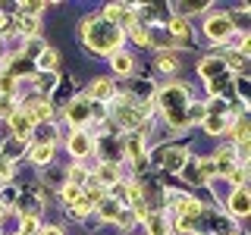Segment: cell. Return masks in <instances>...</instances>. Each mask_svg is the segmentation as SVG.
<instances>
[{"instance_id": "obj_24", "label": "cell", "mask_w": 251, "mask_h": 235, "mask_svg": "<svg viewBox=\"0 0 251 235\" xmlns=\"http://www.w3.org/2000/svg\"><path fill=\"white\" fill-rule=\"evenodd\" d=\"M132 38H135L141 47H148V31L141 28V25H132Z\"/></svg>"}, {"instance_id": "obj_3", "label": "cell", "mask_w": 251, "mask_h": 235, "mask_svg": "<svg viewBox=\"0 0 251 235\" xmlns=\"http://www.w3.org/2000/svg\"><path fill=\"white\" fill-rule=\"evenodd\" d=\"M204 31H207V38H214V41H223V38L232 31V19L229 16H210Z\"/></svg>"}, {"instance_id": "obj_10", "label": "cell", "mask_w": 251, "mask_h": 235, "mask_svg": "<svg viewBox=\"0 0 251 235\" xmlns=\"http://www.w3.org/2000/svg\"><path fill=\"white\" fill-rule=\"evenodd\" d=\"M69 151H73L75 157H85V154L91 151V138L85 135V132H75L73 141H69Z\"/></svg>"}, {"instance_id": "obj_8", "label": "cell", "mask_w": 251, "mask_h": 235, "mask_svg": "<svg viewBox=\"0 0 251 235\" xmlns=\"http://www.w3.org/2000/svg\"><path fill=\"white\" fill-rule=\"evenodd\" d=\"M185 157H188V154L182 151V147H170V151L163 154V169H173V172H176V169H182Z\"/></svg>"}, {"instance_id": "obj_30", "label": "cell", "mask_w": 251, "mask_h": 235, "mask_svg": "<svg viewBox=\"0 0 251 235\" xmlns=\"http://www.w3.org/2000/svg\"><path fill=\"white\" fill-rule=\"evenodd\" d=\"M41 235H63L60 229H41Z\"/></svg>"}, {"instance_id": "obj_28", "label": "cell", "mask_w": 251, "mask_h": 235, "mask_svg": "<svg viewBox=\"0 0 251 235\" xmlns=\"http://www.w3.org/2000/svg\"><path fill=\"white\" fill-rule=\"evenodd\" d=\"M16 201V191H13V188H6V191H3V204H13Z\"/></svg>"}, {"instance_id": "obj_20", "label": "cell", "mask_w": 251, "mask_h": 235, "mask_svg": "<svg viewBox=\"0 0 251 235\" xmlns=\"http://www.w3.org/2000/svg\"><path fill=\"white\" fill-rule=\"evenodd\" d=\"M98 179H100V182H110V185H113V182H116V166H113V163H104V166H100V172H98Z\"/></svg>"}, {"instance_id": "obj_14", "label": "cell", "mask_w": 251, "mask_h": 235, "mask_svg": "<svg viewBox=\"0 0 251 235\" xmlns=\"http://www.w3.org/2000/svg\"><path fill=\"white\" fill-rule=\"evenodd\" d=\"M113 69L120 75H129L132 72V57H126V53H113Z\"/></svg>"}, {"instance_id": "obj_15", "label": "cell", "mask_w": 251, "mask_h": 235, "mask_svg": "<svg viewBox=\"0 0 251 235\" xmlns=\"http://www.w3.org/2000/svg\"><path fill=\"white\" fill-rule=\"evenodd\" d=\"M157 69H160V72H173V69H179V60L173 57V53H160V57H157Z\"/></svg>"}, {"instance_id": "obj_5", "label": "cell", "mask_w": 251, "mask_h": 235, "mask_svg": "<svg viewBox=\"0 0 251 235\" xmlns=\"http://www.w3.org/2000/svg\"><path fill=\"white\" fill-rule=\"evenodd\" d=\"M170 35H173V41H179L182 47H192V31H188V22L182 16L170 19Z\"/></svg>"}, {"instance_id": "obj_9", "label": "cell", "mask_w": 251, "mask_h": 235, "mask_svg": "<svg viewBox=\"0 0 251 235\" xmlns=\"http://www.w3.org/2000/svg\"><path fill=\"white\" fill-rule=\"evenodd\" d=\"M91 100H110L113 97V85L107 82V78H98V82H91Z\"/></svg>"}, {"instance_id": "obj_12", "label": "cell", "mask_w": 251, "mask_h": 235, "mask_svg": "<svg viewBox=\"0 0 251 235\" xmlns=\"http://www.w3.org/2000/svg\"><path fill=\"white\" fill-rule=\"evenodd\" d=\"M204 125H207V132L220 135V132H226V129H229V119H226V116H220V113H210L207 119H204Z\"/></svg>"}, {"instance_id": "obj_19", "label": "cell", "mask_w": 251, "mask_h": 235, "mask_svg": "<svg viewBox=\"0 0 251 235\" xmlns=\"http://www.w3.org/2000/svg\"><path fill=\"white\" fill-rule=\"evenodd\" d=\"M98 207H100V216H107V219H116V213H120V204L116 201H100Z\"/></svg>"}, {"instance_id": "obj_31", "label": "cell", "mask_w": 251, "mask_h": 235, "mask_svg": "<svg viewBox=\"0 0 251 235\" xmlns=\"http://www.w3.org/2000/svg\"><path fill=\"white\" fill-rule=\"evenodd\" d=\"M0 216H3V207H0Z\"/></svg>"}, {"instance_id": "obj_26", "label": "cell", "mask_w": 251, "mask_h": 235, "mask_svg": "<svg viewBox=\"0 0 251 235\" xmlns=\"http://www.w3.org/2000/svg\"><path fill=\"white\" fill-rule=\"evenodd\" d=\"M10 176H13V169H10V163L3 160V163H0V182H6Z\"/></svg>"}, {"instance_id": "obj_25", "label": "cell", "mask_w": 251, "mask_h": 235, "mask_svg": "<svg viewBox=\"0 0 251 235\" xmlns=\"http://www.w3.org/2000/svg\"><path fill=\"white\" fill-rule=\"evenodd\" d=\"M69 182H73V185L78 188V185L85 182V169H78V166H75V169H69Z\"/></svg>"}, {"instance_id": "obj_4", "label": "cell", "mask_w": 251, "mask_h": 235, "mask_svg": "<svg viewBox=\"0 0 251 235\" xmlns=\"http://www.w3.org/2000/svg\"><path fill=\"white\" fill-rule=\"evenodd\" d=\"M88 110H91V100L88 97H78V100H73V104L66 107V119L73 122V125H82L85 119H88Z\"/></svg>"}, {"instance_id": "obj_21", "label": "cell", "mask_w": 251, "mask_h": 235, "mask_svg": "<svg viewBox=\"0 0 251 235\" xmlns=\"http://www.w3.org/2000/svg\"><path fill=\"white\" fill-rule=\"evenodd\" d=\"M19 31H22V35H35V31H38V22L31 19V16H22V19H19Z\"/></svg>"}, {"instance_id": "obj_13", "label": "cell", "mask_w": 251, "mask_h": 235, "mask_svg": "<svg viewBox=\"0 0 251 235\" xmlns=\"http://www.w3.org/2000/svg\"><path fill=\"white\" fill-rule=\"evenodd\" d=\"M82 201H85L82 188H75V185H66V188H63V204H66V207H75V204H82Z\"/></svg>"}, {"instance_id": "obj_27", "label": "cell", "mask_w": 251, "mask_h": 235, "mask_svg": "<svg viewBox=\"0 0 251 235\" xmlns=\"http://www.w3.org/2000/svg\"><path fill=\"white\" fill-rule=\"evenodd\" d=\"M44 10V3H25L22 6V13H41Z\"/></svg>"}, {"instance_id": "obj_23", "label": "cell", "mask_w": 251, "mask_h": 235, "mask_svg": "<svg viewBox=\"0 0 251 235\" xmlns=\"http://www.w3.org/2000/svg\"><path fill=\"white\" fill-rule=\"evenodd\" d=\"M35 232H38L35 216H25V219H22V235H35Z\"/></svg>"}, {"instance_id": "obj_17", "label": "cell", "mask_w": 251, "mask_h": 235, "mask_svg": "<svg viewBox=\"0 0 251 235\" xmlns=\"http://www.w3.org/2000/svg\"><path fill=\"white\" fill-rule=\"evenodd\" d=\"M31 157H35V163H47L53 157V144H38L35 151H31Z\"/></svg>"}, {"instance_id": "obj_6", "label": "cell", "mask_w": 251, "mask_h": 235, "mask_svg": "<svg viewBox=\"0 0 251 235\" xmlns=\"http://www.w3.org/2000/svg\"><path fill=\"white\" fill-rule=\"evenodd\" d=\"M223 69H226V63L220 60V57H207V60L198 63V72H201L204 78H210V82H214V78H220V72H223Z\"/></svg>"}, {"instance_id": "obj_16", "label": "cell", "mask_w": 251, "mask_h": 235, "mask_svg": "<svg viewBox=\"0 0 251 235\" xmlns=\"http://www.w3.org/2000/svg\"><path fill=\"white\" fill-rule=\"evenodd\" d=\"M167 229H170V226H167L163 216H151V219H148V232H151V235H167Z\"/></svg>"}, {"instance_id": "obj_7", "label": "cell", "mask_w": 251, "mask_h": 235, "mask_svg": "<svg viewBox=\"0 0 251 235\" xmlns=\"http://www.w3.org/2000/svg\"><path fill=\"white\" fill-rule=\"evenodd\" d=\"M229 210H232V216H248V210H251V198H248V191L245 188H239V191L229 198Z\"/></svg>"}, {"instance_id": "obj_1", "label": "cell", "mask_w": 251, "mask_h": 235, "mask_svg": "<svg viewBox=\"0 0 251 235\" xmlns=\"http://www.w3.org/2000/svg\"><path fill=\"white\" fill-rule=\"evenodd\" d=\"M82 35H85V41L91 44V50H100V53H110V50H116V44L123 41V31L120 25H113V22H107V19H85L82 22Z\"/></svg>"}, {"instance_id": "obj_29", "label": "cell", "mask_w": 251, "mask_h": 235, "mask_svg": "<svg viewBox=\"0 0 251 235\" xmlns=\"http://www.w3.org/2000/svg\"><path fill=\"white\" fill-rule=\"evenodd\" d=\"M6 25H10V16H0V31H3Z\"/></svg>"}, {"instance_id": "obj_18", "label": "cell", "mask_w": 251, "mask_h": 235, "mask_svg": "<svg viewBox=\"0 0 251 235\" xmlns=\"http://www.w3.org/2000/svg\"><path fill=\"white\" fill-rule=\"evenodd\" d=\"M38 66H41L44 72H50V69L57 66V53H53V50H41V57H38Z\"/></svg>"}, {"instance_id": "obj_22", "label": "cell", "mask_w": 251, "mask_h": 235, "mask_svg": "<svg viewBox=\"0 0 251 235\" xmlns=\"http://www.w3.org/2000/svg\"><path fill=\"white\" fill-rule=\"evenodd\" d=\"M116 223H120L123 229H132V226H135V216H132L129 210H120V213H116Z\"/></svg>"}, {"instance_id": "obj_2", "label": "cell", "mask_w": 251, "mask_h": 235, "mask_svg": "<svg viewBox=\"0 0 251 235\" xmlns=\"http://www.w3.org/2000/svg\"><path fill=\"white\" fill-rule=\"evenodd\" d=\"M160 104L163 110H167V119L173 125H185V110L192 107V100H188V88L185 85H170L167 91H163V97H160Z\"/></svg>"}, {"instance_id": "obj_11", "label": "cell", "mask_w": 251, "mask_h": 235, "mask_svg": "<svg viewBox=\"0 0 251 235\" xmlns=\"http://www.w3.org/2000/svg\"><path fill=\"white\" fill-rule=\"evenodd\" d=\"M31 129H35V122H31L25 113H13V132H16L19 138H25Z\"/></svg>"}]
</instances>
